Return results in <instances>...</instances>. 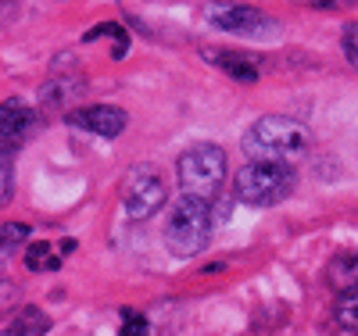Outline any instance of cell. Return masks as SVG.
<instances>
[{
	"label": "cell",
	"mask_w": 358,
	"mask_h": 336,
	"mask_svg": "<svg viewBox=\"0 0 358 336\" xmlns=\"http://www.w3.org/2000/svg\"><path fill=\"white\" fill-rule=\"evenodd\" d=\"M204 15L215 29L236 33V36H265V33L276 29L273 18H268L265 11H258V8H251V4H208Z\"/></svg>",
	"instance_id": "6"
},
{
	"label": "cell",
	"mask_w": 358,
	"mask_h": 336,
	"mask_svg": "<svg viewBox=\"0 0 358 336\" xmlns=\"http://www.w3.org/2000/svg\"><path fill=\"white\" fill-rule=\"evenodd\" d=\"M204 57L212 61V65H219L226 75L241 79V82H255L258 79V65L248 57V54H222V50H204Z\"/></svg>",
	"instance_id": "11"
},
{
	"label": "cell",
	"mask_w": 358,
	"mask_h": 336,
	"mask_svg": "<svg viewBox=\"0 0 358 336\" xmlns=\"http://www.w3.org/2000/svg\"><path fill=\"white\" fill-rule=\"evenodd\" d=\"M15 161L8 158V154H0V182H4V190H0V197H4V204L11 200V193H15V168H11Z\"/></svg>",
	"instance_id": "18"
},
{
	"label": "cell",
	"mask_w": 358,
	"mask_h": 336,
	"mask_svg": "<svg viewBox=\"0 0 358 336\" xmlns=\"http://www.w3.org/2000/svg\"><path fill=\"white\" fill-rule=\"evenodd\" d=\"M147 333H151V322H147L143 315L122 312V333H118V336H147Z\"/></svg>",
	"instance_id": "16"
},
{
	"label": "cell",
	"mask_w": 358,
	"mask_h": 336,
	"mask_svg": "<svg viewBox=\"0 0 358 336\" xmlns=\"http://www.w3.org/2000/svg\"><path fill=\"white\" fill-rule=\"evenodd\" d=\"M22 240H29V226H22V222H8L4 229H0V251H4V258L18 247Z\"/></svg>",
	"instance_id": "15"
},
{
	"label": "cell",
	"mask_w": 358,
	"mask_h": 336,
	"mask_svg": "<svg viewBox=\"0 0 358 336\" xmlns=\"http://www.w3.org/2000/svg\"><path fill=\"white\" fill-rule=\"evenodd\" d=\"M334 319L341 329L348 333H358V290H348V293H337V304H334Z\"/></svg>",
	"instance_id": "12"
},
{
	"label": "cell",
	"mask_w": 358,
	"mask_h": 336,
	"mask_svg": "<svg viewBox=\"0 0 358 336\" xmlns=\"http://www.w3.org/2000/svg\"><path fill=\"white\" fill-rule=\"evenodd\" d=\"M326 283H330L337 293L358 290V251H341L330 258L326 265Z\"/></svg>",
	"instance_id": "9"
},
{
	"label": "cell",
	"mask_w": 358,
	"mask_h": 336,
	"mask_svg": "<svg viewBox=\"0 0 358 336\" xmlns=\"http://www.w3.org/2000/svg\"><path fill=\"white\" fill-rule=\"evenodd\" d=\"M65 122L76 126V129H86V133H97V136L111 140L129 126V115L122 108H115V104H86V108L69 111Z\"/></svg>",
	"instance_id": "8"
},
{
	"label": "cell",
	"mask_w": 358,
	"mask_h": 336,
	"mask_svg": "<svg viewBox=\"0 0 358 336\" xmlns=\"http://www.w3.org/2000/svg\"><path fill=\"white\" fill-rule=\"evenodd\" d=\"M344 54H348L351 65L358 68V22L344 25Z\"/></svg>",
	"instance_id": "19"
},
{
	"label": "cell",
	"mask_w": 358,
	"mask_h": 336,
	"mask_svg": "<svg viewBox=\"0 0 358 336\" xmlns=\"http://www.w3.org/2000/svg\"><path fill=\"white\" fill-rule=\"evenodd\" d=\"M226 150L215 147V143H197L190 150H183L176 161V175H179V187H183L187 197H215L219 187L226 182Z\"/></svg>",
	"instance_id": "4"
},
{
	"label": "cell",
	"mask_w": 358,
	"mask_h": 336,
	"mask_svg": "<svg viewBox=\"0 0 358 336\" xmlns=\"http://www.w3.org/2000/svg\"><path fill=\"white\" fill-rule=\"evenodd\" d=\"M212 233H215V219H212L208 200L179 197L165 222V247L172 258H194L212 243Z\"/></svg>",
	"instance_id": "2"
},
{
	"label": "cell",
	"mask_w": 358,
	"mask_h": 336,
	"mask_svg": "<svg viewBox=\"0 0 358 336\" xmlns=\"http://www.w3.org/2000/svg\"><path fill=\"white\" fill-rule=\"evenodd\" d=\"M25 265L33 272H57L62 268V254H54L50 243H33L29 254H25Z\"/></svg>",
	"instance_id": "13"
},
{
	"label": "cell",
	"mask_w": 358,
	"mask_h": 336,
	"mask_svg": "<svg viewBox=\"0 0 358 336\" xmlns=\"http://www.w3.org/2000/svg\"><path fill=\"white\" fill-rule=\"evenodd\" d=\"M36 129H40V115L29 108V104H22L18 97L0 104V154L15 158V150L29 136H33Z\"/></svg>",
	"instance_id": "7"
},
{
	"label": "cell",
	"mask_w": 358,
	"mask_h": 336,
	"mask_svg": "<svg viewBox=\"0 0 358 336\" xmlns=\"http://www.w3.org/2000/svg\"><path fill=\"white\" fill-rule=\"evenodd\" d=\"M294 190H297L294 165H273V161H248L233 182V197L251 207L283 204Z\"/></svg>",
	"instance_id": "3"
},
{
	"label": "cell",
	"mask_w": 358,
	"mask_h": 336,
	"mask_svg": "<svg viewBox=\"0 0 358 336\" xmlns=\"http://www.w3.org/2000/svg\"><path fill=\"white\" fill-rule=\"evenodd\" d=\"M47 329H50V319L36 304H25L4 322V336H47Z\"/></svg>",
	"instance_id": "10"
},
{
	"label": "cell",
	"mask_w": 358,
	"mask_h": 336,
	"mask_svg": "<svg viewBox=\"0 0 358 336\" xmlns=\"http://www.w3.org/2000/svg\"><path fill=\"white\" fill-rule=\"evenodd\" d=\"M72 94H83V82H79V79H76V82H69V79H65V82H50V86L43 89V104L54 108V104L69 101Z\"/></svg>",
	"instance_id": "14"
},
{
	"label": "cell",
	"mask_w": 358,
	"mask_h": 336,
	"mask_svg": "<svg viewBox=\"0 0 358 336\" xmlns=\"http://www.w3.org/2000/svg\"><path fill=\"white\" fill-rule=\"evenodd\" d=\"M165 197H169V190H165V182H162V175L158 172H151V168H133L129 175H126V190H122V204H126V215L129 219H151L155 211L165 204Z\"/></svg>",
	"instance_id": "5"
},
{
	"label": "cell",
	"mask_w": 358,
	"mask_h": 336,
	"mask_svg": "<svg viewBox=\"0 0 358 336\" xmlns=\"http://www.w3.org/2000/svg\"><path fill=\"white\" fill-rule=\"evenodd\" d=\"M101 36H115L122 47H129V36L122 33V25H115V22H108V25H97V29H90V33L83 36L86 43H94V40H101Z\"/></svg>",
	"instance_id": "17"
},
{
	"label": "cell",
	"mask_w": 358,
	"mask_h": 336,
	"mask_svg": "<svg viewBox=\"0 0 358 336\" xmlns=\"http://www.w3.org/2000/svg\"><path fill=\"white\" fill-rule=\"evenodd\" d=\"M244 154L251 161H273V165H290L308 147V129L301 122L287 115H262L255 126L244 133Z\"/></svg>",
	"instance_id": "1"
}]
</instances>
